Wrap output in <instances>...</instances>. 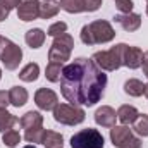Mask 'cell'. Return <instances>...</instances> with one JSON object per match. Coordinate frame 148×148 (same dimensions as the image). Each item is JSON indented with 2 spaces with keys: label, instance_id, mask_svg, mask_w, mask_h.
<instances>
[{
  "label": "cell",
  "instance_id": "obj_1",
  "mask_svg": "<svg viewBox=\"0 0 148 148\" xmlns=\"http://www.w3.org/2000/svg\"><path fill=\"white\" fill-rule=\"evenodd\" d=\"M107 83V74L86 57L74 59L73 62L64 66L60 74L62 97L74 105L93 107L102 100Z\"/></svg>",
  "mask_w": 148,
  "mask_h": 148
},
{
  "label": "cell",
  "instance_id": "obj_2",
  "mask_svg": "<svg viewBox=\"0 0 148 148\" xmlns=\"http://www.w3.org/2000/svg\"><path fill=\"white\" fill-rule=\"evenodd\" d=\"M114 38H115V31H114L112 24L103 19H97L81 28V41L88 47L109 43Z\"/></svg>",
  "mask_w": 148,
  "mask_h": 148
},
{
  "label": "cell",
  "instance_id": "obj_3",
  "mask_svg": "<svg viewBox=\"0 0 148 148\" xmlns=\"http://www.w3.org/2000/svg\"><path fill=\"white\" fill-rule=\"evenodd\" d=\"M124 50H126V43H119L115 47H112L110 50H102V52H95L91 60L102 69V71H117L121 66H124Z\"/></svg>",
  "mask_w": 148,
  "mask_h": 148
},
{
  "label": "cell",
  "instance_id": "obj_4",
  "mask_svg": "<svg viewBox=\"0 0 148 148\" xmlns=\"http://www.w3.org/2000/svg\"><path fill=\"white\" fill-rule=\"evenodd\" d=\"M73 48H74V38L69 33L55 36L53 41H52V47L48 48V62L66 64L71 59Z\"/></svg>",
  "mask_w": 148,
  "mask_h": 148
},
{
  "label": "cell",
  "instance_id": "obj_5",
  "mask_svg": "<svg viewBox=\"0 0 148 148\" xmlns=\"http://www.w3.org/2000/svg\"><path fill=\"white\" fill-rule=\"evenodd\" d=\"M0 60L7 71H16L23 60V50L19 45L0 35Z\"/></svg>",
  "mask_w": 148,
  "mask_h": 148
},
{
  "label": "cell",
  "instance_id": "obj_6",
  "mask_svg": "<svg viewBox=\"0 0 148 148\" xmlns=\"http://www.w3.org/2000/svg\"><path fill=\"white\" fill-rule=\"evenodd\" d=\"M53 119L64 126H76L86 119V112L74 103H57L53 109Z\"/></svg>",
  "mask_w": 148,
  "mask_h": 148
},
{
  "label": "cell",
  "instance_id": "obj_7",
  "mask_svg": "<svg viewBox=\"0 0 148 148\" xmlns=\"http://www.w3.org/2000/svg\"><path fill=\"white\" fill-rule=\"evenodd\" d=\"M105 140L98 129L86 127L77 133H74L71 138V147L73 148H105Z\"/></svg>",
  "mask_w": 148,
  "mask_h": 148
},
{
  "label": "cell",
  "instance_id": "obj_8",
  "mask_svg": "<svg viewBox=\"0 0 148 148\" xmlns=\"http://www.w3.org/2000/svg\"><path fill=\"white\" fill-rule=\"evenodd\" d=\"M110 141L115 148H141V140L129 129L127 126H114L110 127Z\"/></svg>",
  "mask_w": 148,
  "mask_h": 148
},
{
  "label": "cell",
  "instance_id": "obj_9",
  "mask_svg": "<svg viewBox=\"0 0 148 148\" xmlns=\"http://www.w3.org/2000/svg\"><path fill=\"white\" fill-rule=\"evenodd\" d=\"M35 103L41 110H53L59 103V97L50 88H40L35 93Z\"/></svg>",
  "mask_w": 148,
  "mask_h": 148
},
{
  "label": "cell",
  "instance_id": "obj_10",
  "mask_svg": "<svg viewBox=\"0 0 148 148\" xmlns=\"http://www.w3.org/2000/svg\"><path fill=\"white\" fill-rule=\"evenodd\" d=\"M40 17V2L38 0H21L17 5V19L29 23Z\"/></svg>",
  "mask_w": 148,
  "mask_h": 148
},
{
  "label": "cell",
  "instance_id": "obj_11",
  "mask_svg": "<svg viewBox=\"0 0 148 148\" xmlns=\"http://www.w3.org/2000/svg\"><path fill=\"white\" fill-rule=\"evenodd\" d=\"M114 21L127 33H133V31H138L140 26H141V16L140 14H134V12H129V14H117L114 17Z\"/></svg>",
  "mask_w": 148,
  "mask_h": 148
},
{
  "label": "cell",
  "instance_id": "obj_12",
  "mask_svg": "<svg viewBox=\"0 0 148 148\" xmlns=\"http://www.w3.org/2000/svg\"><path fill=\"white\" fill-rule=\"evenodd\" d=\"M117 119V112L109 105H102L98 110L95 112V122L102 127H114Z\"/></svg>",
  "mask_w": 148,
  "mask_h": 148
},
{
  "label": "cell",
  "instance_id": "obj_13",
  "mask_svg": "<svg viewBox=\"0 0 148 148\" xmlns=\"http://www.w3.org/2000/svg\"><path fill=\"white\" fill-rule=\"evenodd\" d=\"M141 62H143V50L140 47H129V45H126V50H124V66L129 67V69H138V67H141Z\"/></svg>",
  "mask_w": 148,
  "mask_h": 148
},
{
  "label": "cell",
  "instance_id": "obj_14",
  "mask_svg": "<svg viewBox=\"0 0 148 148\" xmlns=\"http://www.w3.org/2000/svg\"><path fill=\"white\" fill-rule=\"evenodd\" d=\"M19 124H21V127H23L24 131L43 127V115L36 110H29L19 119Z\"/></svg>",
  "mask_w": 148,
  "mask_h": 148
},
{
  "label": "cell",
  "instance_id": "obj_15",
  "mask_svg": "<svg viewBox=\"0 0 148 148\" xmlns=\"http://www.w3.org/2000/svg\"><path fill=\"white\" fill-rule=\"evenodd\" d=\"M29 95H28V90L23 88V86H12L9 90V100H10V105L14 107H23L26 102H28Z\"/></svg>",
  "mask_w": 148,
  "mask_h": 148
},
{
  "label": "cell",
  "instance_id": "obj_16",
  "mask_svg": "<svg viewBox=\"0 0 148 148\" xmlns=\"http://www.w3.org/2000/svg\"><path fill=\"white\" fill-rule=\"evenodd\" d=\"M138 115H140V112H138V109H136L134 105H121L119 110H117V119H119L124 126L133 124V122L138 119Z\"/></svg>",
  "mask_w": 148,
  "mask_h": 148
},
{
  "label": "cell",
  "instance_id": "obj_17",
  "mask_svg": "<svg viewBox=\"0 0 148 148\" xmlns=\"http://www.w3.org/2000/svg\"><path fill=\"white\" fill-rule=\"evenodd\" d=\"M41 145H43L45 148H62L64 147V136H62L60 133H57V131L45 129Z\"/></svg>",
  "mask_w": 148,
  "mask_h": 148
},
{
  "label": "cell",
  "instance_id": "obj_18",
  "mask_svg": "<svg viewBox=\"0 0 148 148\" xmlns=\"http://www.w3.org/2000/svg\"><path fill=\"white\" fill-rule=\"evenodd\" d=\"M24 41L29 48H40L45 43V31L40 28H33L24 35Z\"/></svg>",
  "mask_w": 148,
  "mask_h": 148
},
{
  "label": "cell",
  "instance_id": "obj_19",
  "mask_svg": "<svg viewBox=\"0 0 148 148\" xmlns=\"http://www.w3.org/2000/svg\"><path fill=\"white\" fill-rule=\"evenodd\" d=\"M60 5L55 0H43V3H40V17L41 19H52L59 14Z\"/></svg>",
  "mask_w": 148,
  "mask_h": 148
},
{
  "label": "cell",
  "instance_id": "obj_20",
  "mask_svg": "<svg viewBox=\"0 0 148 148\" xmlns=\"http://www.w3.org/2000/svg\"><path fill=\"white\" fill-rule=\"evenodd\" d=\"M38 76H40V66H38L36 62H29V64H26L21 69L19 79L24 81V83H33V81L38 79Z\"/></svg>",
  "mask_w": 148,
  "mask_h": 148
},
{
  "label": "cell",
  "instance_id": "obj_21",
  "mask_svg": "<svg viewBox=\"0 0 148 148\" xmlns=\"http://www.w3.org/2000/svg\"><path fill=\"white\" fill-rule=\"evenodd\" d=\"M143 91H145V84L136 77H131L124 83V93L129 97H141Z\"/></svg>",
  "mask_w": 148,
  "mask_h": 148
},
{
  "label": "cell",
  "instance_id": "obj_22",
  "mask_svg": "<svg viewBox=\"0 0 148 148\" xmlns=\"http://www.w3.org/2000/svg\"><path fill=\"white\" fill-rule=\"evenodd\" d=\"M16 124H19V119L14 114L7 112V109H0V131L5 133L7 129L16 127Z\"/></svg>",
  "mask_w": 148,
  "mask_h": 148
},
{
  "label": "cell",
  "instance_id": "obj_23",
  "mask_svg": "<svg viewBox=\"0 0 148 148\" xmlns=\"http://www.w3.org/2000/svg\"><path fill=\"white\" fill-rule=\"evenodd\" d=\"M62 69H64V64L48 62V64H47V69H45V77H47L50 83H59V81H60Z\"/></svg>",
  "mask_w": 148,
  "mask_h": 148
},
{
  "label": "cell",
  "instance_id": "obj_24",
  "mask_svg": "<svg viewBox=\"0 0 148 148\" xmlns=\"http://www.w3.org/2000/svg\"><path fill=\"white\" fill-rule=\"evenodd\" d=\"M59 5L62 10L69 12V14H79L84 12V3L83 0H59Z\"/></svg>",
  "mask_w": 148,
  "mask_h": 148
},
{
  "label": "cell",
  "instance_id": "obj_25",
  "mask_svg": "<svg viewBox=\"0 0 148 148\" xmlns=\"http://www.w3.org/2000/svg\"><path fill=\"white\" fill-rule=\"evenodd\" d=\"M133 129H134V133H136L140 138H147L148 136V115L140 114L138 119L133 122Z\"/></svg>",
  "mask_w": 148,
  "mask_h": 148
},
{
  "label": "cell",
  "instance_id": "obj_26",
  "mask_svg": "<svg viewBox=\"0 0 148 148\" xmlns=\"http://www.w3.org/2000/svg\"><path fill=\"white\" fill-rule=\"evenodd\" d=\"M2 140H3V143H5V147L16 148L21 143V134H19V131H17L16 127H12V129H7V131L3 133Z\"/></svg>",
  "mask_w": 148,
  "mask_h": 148
},
{
  "label": "cell",
  "instance_id": "obj_27",
  "mask_svg": "<svg viewBox=\"0 0 148 148\" xmlns=\"http://www.w3.org/2000/svg\"><path fill=\"white\" fill-rule=\"evenodd\" d=\"M43 134H45V129L43 127H38V129H28L24 133V140L28 143H41L43 141Z\"/></svg>",
  "mask_w": 148,
  "mask_h": 148
},
{
  "label": "cell",
  "instance_id": "obj_28",
  "mask_svg": "<svg viewBox=\"0 0 148 148\" xmlns=\"http://www.w3.org/2000/svg\"><path fill=\"white\" fill-rule=\"evenodd\" d=\"M64 33H67V24L64 23V21H57V23H53L50 28H48V31H47V35L48 36H60V35H64Z\"/></svg>",
  "mask_w": 148,
  "mask_h": 148
},
{
  "label": "cell",
  "instance_id": "obj_29",
  "mask_svg": "<svg viewBox=\"0 0 148 148\" xmlns=\"http://www.w3.org/2000/svg\"><path fill=\"white\" fill-rule=\"evenodd\" d=\"M115 7H117L119 12H122V14H129V12L133 10L134 3H133V0H115Z\"/></svg>",
  "mask_w": 148,
  "mask_h": 148
},
{
  "label": "cell",
  "instance_id": "obj_30",
  "mask_svg": "<svg viewBox=\"0 0 148 148\" xmlns=\"http://www.w3.org/2000/svg\"><path fill=\"white\" fill-rule=\"evenodd\" d=\"M84 3V12H95L102 7V0H83Z\"/></svg>",
  "mask_w": 148,
  "mask_h": 148
},
{
  "label": "cell",
  "instance_id": "obj_31",
  "mask_svg": "<svg viewBox=\"0 0 148 148\" xmlns=\"http://www.w3.org/2000/svg\"><path fill=\"white\" fill-rule=\"evenodd\" d=\"M19 2H21V0H0V5H2V7H5V9L10 12L12 9H17Z\"/></svg>",
  "mask_w": 148,
  "mask_h": 148
},
{
  "label": "cell",
  "instance_id": "obj_32",
  "mask_svg": "<svg viewBox=\"0 0 148 148\" xmlns=\"http://www.w3.org/2000/svg\"><path fill=\"white\" fill-rule=\"evenodd\" d=\"M9 103H10V100H9V91L0 90V109H7Z\"/></svg>",
  "mask_w": 148,
  "mask_h": 148
},
{
  "label": "cell",
  "instance_id": "obj_33",
  "mask_svg": "<svg viewBox=\"0 0 148 148\" xmlns=\"http://www.w3.org/2000/svg\"><path fill=\"white\" fill-rule=\"evenodd\" d=\"M141 67H143V74L148 77V52L143 53V62H141Z\"/></svg>",
  "mask_w": 148,
  "mask_h": 148
},
{
  "label": "cell",
  "instance_id": "obj_34",
  "mask_svg": "<svg viewBox=\"0 0 148 148\" xmlns=\"http://www.w3.org/2000/svg\"><path fill=\"white\" fill-rule=\"evenodd\" d=\"M7 17H9V10H7L5 7H2V5H0V23H2V21H5Z\"/></svg>",
  "mask_w": 148,
  "mask_h": 148
},
{
  "label": "cell",
  "instance_id": "obj_35",
  "mask_svg": "<svg viewBox=\"0 0 148 148\" xmlns=\"http://www.w3.org/2000/svg\"><path fill=\"white\" fill-rule=\"evenodd\" d=\"M143 95H145V97L148 98V83L145 84V91H143Z\"/></svg>",
  "mask_w": 148,
  "mask_h": 148
},
{
  "label": "cell",
  "instance_id": "obj_36",
  "mask_svg": "<svg viewBox=\"0 0 148 148\" xmlns=\"http://www.w3.org/2000/svg\"><path fill=\"white\" fill-rule=\"evenodd\" d=\"M23 148H36L35 145H26V147H23Z\"/></svg>",
  "mask_w": 148,
  "mask_h": 148
},
{
  "label": "cell",
  "instance_id": "obj_37",
  "mask_svg": "<svg viewBox=\"0 0 148 148\" xmlns=\"http://www.w3.org/2000/svg\"><path fill=\"white\" fill-rule=\"evenodd\" d=\"M147 16H148V3H147Z\"/></svg>",
  "mask_w": 148,
  "mask_h": 148
},
{
  "label": "cell",
  "instance_id": "obj_38",
  "mask_svg": "<svg viewBox=\"0 0 148 148\" xmlns=\"http://www.w3.org/2000/svg\"><path fill=\"white\" fill-rule=\"evenodd\" d=\"M0 79H2V69H0Z\"/></svg>",
  "mask_w": 148,
  "mask_h": 148
}]
</instances>
